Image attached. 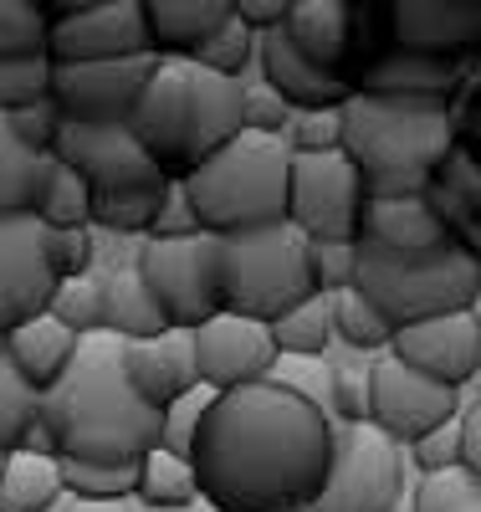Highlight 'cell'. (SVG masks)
<instances>
[{
    "instance_id": "6da1fadb",
    "label": "cell",
    "mask_w": 481,
    "mask_h": 512,
    "mask_svg": "<svg viewBox=\"0 0 481 512\" xmlns=\"http://www.w3.org/2000/svg\"><path fill=\"white\" fill-rule=\"evenodd\" d=\"M338 425L277 384L215 395L190 451L215 512H308L328 482Z\"/></svg>"
},
{
    "instance_id": "7a4b0ae2",
    "label": "cell",
    "mask_w": 481,
    "mask_h": 512,
    "mask_svg": "<svg viewBox=\"0 0 481 512\" xmlns=\"http://www.w3.org/2000/svg\"><path fill=\"white\" fill-rule=\"evenodd\" d=\"M41 420L57 441V461H113L128 466L159 446V415L139 405L123 379V344L108 333L77 349L67 379L41 395Z\"/></svg>"
},
{
    "instance_id": "3957f363",
    "label": "cell",
    "mask_w": 481,
    "mask_h": 512,
    "mask_svg": "<svg viewBox=\"0 0 481 512\" xmlns=\"http://www.w3.org/2000/svg\"><path fill=\"white\" fill-rule=\"evenodd\" d=\"M128 134L164 180H190L210 154L246 134V82L210 77L195 62H159Z\"/></svg>"
},
{
    "instance_id": "277c9868",
    "label": "cell",
    "mask_w": 481,
    "mask_h": 512,
    "mask_svg": "<svg viewBox=\"0 0 481 512\" xmlns=\"http://www.w3.org/2000/svg\"><path fill=\"white\" fill-rule=\"evenodd\" d=\"M456 149V123L441 103H400L354 93L343 103V159L359 169L369 200L430 195Z\"/></svg>"
},
{
    "instance_id": "5b68a950",
    "label": "cell",
    "mask_w": 481,
    "mask_h": 512,
    "mask_svg": "<svg viewBox=\"0 0 481 512\" xmlns=\"http://www.w3.org/2000/svg\"><path fill=\"white\" fill-rule=\"evenodd\" d=\"M287 190H292V149L282 139H261V134L231 139L185 180L200 231L215 241L282 226Z\"/></svg>"
},
{
    "instance_id": "8992f818",
    "label": "cell",
    "mask_w": 481,
    "mask_h": 512,
    "mask_svg": "<svg viewBox=\"0 0 481 512\" xmlns=\"http://www.w3.org/2000/svg\"><path fill=\"white\" fill-rule=\"evenodd\" d=\"M215 292H221V313H236V318L272 328L282 313L318 297L313 241L302 231H292L287 221L272 226V231L215 241Z\"/></svg>"
},
{
    "instance_id": "52a82bcc",
    "label": "cell",
    "mask_w": 481,
    "mask_h": 512,
    "mask_svg": "<svg viewBox=\"0 0 481 512\" xmlns=\"http://www.w3.org/2000/svg\"><path fill=\"white\" fill-rule=\"evenodd\" d=\"M354 292H364L379 308L389 328H410L425 318L466 313L471 297L481 292V262L466 256L461 246H441L425 256H389L359 241V277Z\"/></svg>"
},
{
    "instance_id": "ba28073f",
    "label": "cell",
    "mask_w": 481,
    "mask_h": 512,
    "mask_svg": "<svg viewBox=\"0 0 481 512\" xmlns=\"http://www.w3.org/2000/svg\"><path fill=\"white\" fill-rule=\"evenodd\" d=\"M405 482V446H395L379 425H338L328 482L308 512H384L405 492Z\"/></svg>"
},
{
    "instance_id": "9c48e42d",
    "label": "cell",
    "mask_w": 481,
    "mask_h": 512,
    "mask_svg": "<svg viewBox=\"0 0 481 512\" xmlns=\"http://www.w3.org/2000/svg\"><path fill=\"white\" fill-rule=\"evenodd\" d=\"M369 190L359 169L338 154L292 159V190H287V226L318 241H359L364 236Z\"/></svg>"
},
{
    "instance_id": "30bf717a",
    "label": "cell",
    "mask_w": 481,
    "mask_h": 512,
    "mask_svg": "<svg viewBox=\"0 0 481 512\" xmlns=\"http://www.w3.org/2000/svg\"><path fill=\"white\" fill-rule=\"evenodd\" d=\"M139 277L154 292V303L164 308L169 328L195 333L200 323H210L221 313V292H215V241L195 236V241H139L134 251Z\"/></svg>"
},
{
    "instance_id": "8fae6325",
    "label": "cell",
    "mask_w": 481,
    "mask_h": 512,
    "mask_svg": "<svg viewBox=\"0 0 481 512\" xmlns=\"http://www.w3.org/2000/svg\"><path fill=\"white\" fill-rule=\"evenodd\" d=\"M128 57H154L149 26H144V0H87L77 16L52 21V41H47L52 67L128 62Z\"/></svg>"
},
{
    "instance_id": "7c38bea8",
    "label": "cell",
    "mask_w": 481,
    "mask_h": 512,
    "mask_svg": "<svg viewBox=\"0 0 481 512\" xmlns=\"http://www.w3.org/2000/svg\"><path fill=\"white\" fill-rule=\"evenodd\" d=\"M466 410L461 390L430 384L425 374L405 369L400 359H389V349L374 359V395H369V425L395 441V446H415L420 436H430L435 425H446Z\"/></svg>"
},
{
    "instance_id": "4fadbf2b",
    "label": "cell",
    "mask_w": 481,
    "mask_h": 512,
    "mask_svg": "<svg viewBox=\"0 0 481 512\" xmlns=\"http://www.w3.org/2000/svg\"><path fill=\"white\" fill-rule=\"evenodd\" d=\"M67 169L87 180L93 195H123V190H159L164 175L149 164L128 123H62V139L52 149Z\"/></svg>"
},
{
    "instance_id": "5bb4252c",
    "label": "cell",
    "mask_w": 481,
    "mask_h": 512,
    "mask_svg": "<svg viewBox=\"0 0 481 512\" xmlns=\"http://www.w3.org/2000/svg\"><path fill=\"white\" fill-rule=\"evenodd\" d=\"M159 57L128 62H87V67H52L47 98L62 108L67 123H128L149 88Z\"/></svg>"
},
{
    "instance_id": "9a60e30c",
    "label": "cell",
    "mask_w": 481,
    "mask_h": 512,
    "mask_svg": "<svg viewBox=\"0 0 481 512\" xmlns=\"http://www.w3.org/2000/svg\"><path fill=\"white\" fill-rule=\"evenodd\" d=\"M395 52L481 72V0H389Z\"/></svg>"
},
{
    "instance_id": "2e32d148",
    "label": "cell",
    "mask_w": 481,
    "mask_h": 512,
    "mask_svg": "<svg viewBox=\"0 0 481 512\" xmlns=\"http://www.w3.org/2000/svg\"><path fill=\"white\" fill-rule=\"evenodd\" d=\"M195 364H200V384L215 390V395L267 384L272 364H277L272 328L251 323V318H236V313H215L210 323L195 328Z\"/></svg>"
},
{
    "instance_id": "e0dca14e",
    "label": "cell",
    "mask_w": 481,
    "mask_h": 512,
    "mask_svg": "<svg viewBox=\"0 0 481 512\" xmlns=\"http://www.w3.org/2000/svg\"><path fill=\"white\" fill-rule=\"evenodd\" d=\"M389 359L425 374L430 384L466 390V384H476V369H481V338L466 313H446V318H425V323L400 328L389 338Z\"/></svg>"
},
{
    "instance_id": "ac0fdd59",
    "label": "cell",
    "mask_w": 481,
    "mask_h": 512,
    "mask_svg": "<svg viewBox=\"0 0 481 512\" xmlns=\"http://www.w3.org/2000/svg\"><path fill=\"white\" fill-rule=\"evenodd\" d=\"M123 379L139 395L144 410L164 415L174 400H185L200 390V364H195V333L185 328H164L159 338L144 344H123Z\"/></svg>"
},
{
    "instance_id": "d6986e66",
    "label": "cell",
    "mask_w": 481,
    "mask_h": 512,
    "mask_svg": "<svg viewBox=\"0 0 481 512\" xmlns=\"http://www.w3.org/2000/svg\"><path fill=\"white\" fill-rule=\"evenodd\" d=\"M476 67H456V62H435V57H415V52H389L379 67L364 72L359 93L369 98H400V103H441L456 108L461 93L471 88Z\"/></svg>"
},
{
    "instance_id": "ffe728a7",
    "label": "cell",
    "mask_w": 481,
    "mask_h": 512,
    "mask_svg": "<svg viewBox=\"0 0 481 512\" xmlns=\"http://www.w3.org/2000/svg\"><path fill=\"white\" fill-rule=\"evenodd\" d=\"M256 77L267 82L272 93L287 98L292 113H313V108H343L348 98H354V88H348L343 77L313 67L308 57H302L292 41L282 31L272 36H261V47H256Z\"/></svg>"
},
{
    "instance_id": "44dd1931",
    "label": "cell",
    "mask_w": 481,
    "mask_h": 512,
    "mask_svg": "<svg viewBox=\"0 0 481 512\" xmlns=\"http://www.w3.org/2000/svg\"><path fill=\"white\" fill-rule=\"evenodd\" d=\"M236 16V0H144L149 52L159 62H195L200 47Z\"/></svg>"
},
{
    "instance_id": "7402d4cb",
    "label": "cell",
    "mask_w": 481,
    "mask_h": 512,
    "mask_svg": "<svg viewBox=\"0 0 481 512\" xmlns=\"http://www.w3.org/2000/svg\"><path fill=\"white\" fill-rule=\"evenodd\" d=\"M364 246L389 251V256H425V251H441L456 246L446 221L435 216L430 195H400V200H369L364 210Z\"/></svg>"
},
{
    "instance_id": "603a6c76",
    "label": "cell",
    "mask_w": 481,
    "mask_h": 512,
    "mask_svg": "<svg viewBox=\"0 0 481 512\" xmlns=\"http://www.w3.org/2000/svg\"><path fill=\"white\" fill-rule=\"evenodd\" d=\"M0 292L16 303L21 318L47 313L52 303V272L41 262V221L36 216H0Z\"/></svg>"
},
{
    "instance_id": "cb8c5ba5",
    "label": "cell",
    "mask_w": 481,
    "mask_h": 512,
    "mask_svg": "<svg viewBox=\"0 0 481 512\" xmlns=\"http://www.w3.org/2000/svg\"><path fill=\"white\" fill-rule=\"evenodd\" d=\"M282 36L313 67L348 82V47H354V0H292ZM354 88V82H348Z\"/></svg>"
},
{
    "instance_id": "d4e9b609",
    "label": "cell",
    "mask_w": 481,
    "mask_h": 512,
    "mask_svg": "<svg viewBox=\"0 0 481 512\" xmlns=\"http://www.w3.org/2000/svg\"><path fill=\"white\" fill-rule=\"evenodd\" d=\"M77 349H82V338H72V333H67L57 318H47V313L21 318V323L6 333V364L31 384L36 395L57 390V384L67 379Z\"/></svg>"
},
{
    "instance_id": "484cf974",
    "label": "cell",
    "mask_w": 481,
    "mask_h": 512,
    "mask_svg": "<svg viewBox=\"0 0 481 512\" xmlns=\"http://www.w3.org/2000/svg\"><path fill=\"white\" fill-rule=\"evenodd\" d=\"M98 282H103V333L113 338V344H144V338H159L169 328L164 308L154 303V292L139 277L134 256H128V262L118 256L108 272H98Z\"/></svg>"
},
{
    "instance_id": "4316f807",
    "label": "cell",
    "mask_w": 481,
    "mask_h": 512,
    "mask_svg": "<svg viewBox=\"0 0 481 512\" xmlns=\"http://www.w3.org/2000/svg\"><path fill=\"white\" fill-rule=\"evenodd\" d=\"M430 205L446 221L451 241L481 262V169L451 149V159L441 164V175L430 185Z\"/></svg>"
},
{
    "instance_id": "83f0119b",
    "label": "cell",
    "mask_w": 481,
    "mask_h": 512,
    "mask_svg": "<svg viewBox=\"0 0 481 512\" xmlns=\"http://www.w3.org/2000/svg\"><path fill=\"white\" fill-rule=\"evenodd\" d=\"M62 502H67V487H62V461L57 456H31V451L6 456L0 512H57Z\"/></svg>"
},
{
    "instance_id": "f1b7e54d",
    "label": "cell",
    "mask_w": 481,
    "mask_h": 512,
    "mask_svg": "<svg viewBox=\"0 0 481 512\" xmlns=\"http://www.w3.org/2000/svg\"><path fill=\"white\" fill-rule=\"evenodd\" d=\"M31 216L41 226H93V190L62 159H41L31 180Z\"/></svg>"
},
{
    "instance_id": "f546056e",
    "label": "cell",
    "mask_w": 481,
    "mask_h": 512,
    "mask_svg": "<svg viewBox=\"0 0 481 512\" xmlns=\"http://www.w3.org/2000/svg\"><path fill=\"white\" fill-rule=\"evenodd\" d=\"M134 502L149 512H174V507H200V482H195V466L185 456H169L164 446L139 456V472H134Z\"/></svg>"
},
{
    "instance_id": "4dcf8cb0",
    "label": "cell",
    "mask_w": 481,
    "mask_h": 512,
    "mask_svg": "<svg viewBox=\"0 0 481 512\" xmlns=\"http://www.w3.org/2000/svg\"><path fill=\"white\" fill-rule=\"evenodd\" d=\"M374 359L379 354H359V349H328V369H333V425H369V395H374Z\"/></svg>"
},
{
    "instance_id": "1f68e13d",
    "label": "cell",
    "mask_w": 481,
    "mask_h": 512,
    "mask_svg": "<svg viewBox=\"0 0 481 512\" xmlns=\"http://www.w3.org/2000/svg\"><path fill=\"white\" fill-rule=\"evenodd\" d=\"M169 185V180H164ZM159 190H123V195H93V231L113 236V241H128V246H139L149 241L154 231V216H159Z\"/></svg>"
},
{
    "instance_id": "d6a6232c",
    "label": "cell",
    "mask_w": 481,
    "mask_h": 512,
    "mask_svg": "<svg viewBox=\"0 0 481 512\" xmlns=\"http://www.w3.org/2000/svg\"><path fill=\"white\" fill-rule=\"evenodd\" d=\"M272 344L277 354H302V359H318L333 349V297H308L297 303L292 313H282L272 323Z\"/></svg>"
},
{
    "instance_id": "836d02e7",
    "label": "cell",
    "mask_w": 481,
    "mask_h": 512,
    "mask_svg": "<svg viewBox=\"0 0 481 512\" xmlns=\"http://www.w3.org/2000/svg\"><path fill=\"white\" fill-rule=\"evenodd\" d=\"M52 21L41 0H0V62H47Z\"/></svg>"
},
{
    "instance_id": "e575fe53",
    "label": "cell",
    "mask_w": 481,
    "mask_h": 512,
    "mask_svg": "<svg viewBox=\"0 0 481 512\" xmlns=\"http://www.w3.org/2000/svg\"><path fill=\"white\" fill-rule=\"evenodd\" d=\"M98 231L93 226H41V262H47L52 282L93 277L98 272Z\"/></svg>"
},
{
    "instance_id": "d590c367",
    "label": "cell",
    "mask_w": 481,
    "mask_h": 512,
    "mask_svg": "<svg viewBox=\"0 0 481 512\" xmlns=\"http://www.w3.org/2000/svg\"><path fill=\"white\" fill-rule=\"evenodd\" d=\"M389 338H395V328L379 318V308L369 303L364 292L348 287V292L333 297V344L359 349V354H384Z\"/></svg>"
},
{
    "instance_id": "8d00e7d4",
    "label": "cell",
    "mask_w": 481,
    "mask_h": 512,
    "mask_svg": "<svg viewBox=\"0 0 481 512\" xmlns=\"http://www.w3.org/2000/svg\"><path fill=\"white\" fill-rule=\"evenodd\" d=\"M134 472L139 461H62V487L72 502H134Z\"/></svg>"
},
{
    "instance_id": "74e56055",
    "label": "cell",
    "mask_w": 481,
    "mask_h": 512,
    "mask_svg": "<svg viewBox=\"0 0 481 512\" xmlns=\"http://www.w3.org/2000/svg\"><path fill=\"white\" fill-rule=\"evenodd\" d=\"M47 318H57L72 338H98L103 333V282L98 272L93 277H72V282H57L52 303H47Z\"/></svg>"
},
{
    "instance_id": "f35d334b",
    "label": "cell",
    "mask_w": 481,
    "mask_h": 512,
    "mask_svg": "<svg viewBox=\"0 0 481 512\" xmlns=\"http://www.w3.org/2000/svg\"><path fill=\"white\" fill-rule=\"evenodd\" d=\"M267 384H277V390H287L292 400L313 405L318 415H328V420H333V369H328V354H318V359L277 354V364H272V379H267Z\"/></svg>"
},
{
    "instance_id": "ab89813d",
    "label": "cell",
    "mask_w": 481,
    "mask_h": 512,
    "mask_svg": "<svg viewBox=\"0 0 481 512\" xmlns=\"http://www.w3.org/2000/svg\"><path fill=\"white\" fill-rule=\"evenodd\" d=\"M256 47H261V36H251V31L231 16V21L200 47L195 67H205L210 77H226V82H246V77L256 72Z\"/></svg>"
},
{
    "instance_id": "60d3db41",
    "label": "cell",
    "mask_w": 481,
    "mask_h": 512,
    "mask_svg": "<svg viewBox=\"0 0 481 512\" xmlns=\"http://www.w3.org/2000/svg\"><path fill=\"white\" fill-rule=\"evenodd\" d=\"M36 415H41V395L11 364H0V456L21 451L26 431L36 425Z\"/></svg>"
},
{
    "instance_id": "b9f144b4",
    "label": "cell",
    "mask_w": 481,
    "mask_h": 512,
    "mask_svg": "<svg viewBox=\"0 0 481 512\" xmlns=\"http://www.w3.org/2000/svg\"><path fill=\"white\" fill-rule=\"evenodd\" d=\"M36 164L6 128V113H0V216H31V180Z\"/></svg>"
},
{
    "instance_id": "7bdbcfd3",
    "label": "cell",
    "mask_w": 481,
    "mask_h": 512,
    "mask_svg": "<svg viewBox=\"0 0 481 512\" xmlns=\"http://www.w3.org/2000/svg\"><path fill=\"white\" fill-rule=\"evenodd\" d=\"M415 512H481V482L466 466L415 477Z\"/></svg>"
},
{
    "instance_id": "ee69618b",
    "label": "cell",
    "mask_w": 481,
    "mask_h": 512,
    "mask_svg": "<svg viewBox=\"0 0 481 512\" xmlns=\"http://www.w3.org/2000/svg\"><path fill=\"white\" fill-rule=\"evenodd\" d=\"M282 144L292 159H313V154H338L343 149V108H313V113H292Z\"/></svg>"
},
{
    "instance_id": "f6af8a7d",
    "label": "cell",
    "mask_w": 481,
    "mask_h": 512,
    "mask_svg": "<svg viewBox=\"0 0 481 512\" xmlns=\"http://www.w3.org/2000/svg\"><path fill=\"white\" fill-rule=\"evenodd\" d=\"M210 405H215V390H205V384H200V390H190L185 400H174V405L159 415V446H164L169 456H185V461H190Z\"/></svg>"
},
{
    "instance_id": "bcb514c9",
    "label": "cell",
    "mask_w": 481,
    "mask_h": 512,
    "mask_svg": "<svg viewBox=\"0 0 481 512\" xmlns=\"http://www.w3.org/2000/svg\"><path fill=\"white\" fill-rule=\"evenodd\" d=\"M62 108L52 98H41V103H26L16 113H6V128H11V139L31 154V159H52L57 139H62Z\"/></svg>"
},
{
    "instance_id": "7dc6e473",
    "label": "cell",
    "mask_w": 481,
    "mask_h": 512,
    "mask_svg": "<svg viewBox=\"0 0 481 512\" xmlns=\"http://www.w3.org/2000/svg\"><path fill=\"white\" fill-rule=\"evenodd\" d=\"M461 456H466V425H461V415L446 420V425H435V431L420 436L415 446H405V461H410L415 477L451 472V466H461Z\"/></svg>"
},
{
    "instance_id": "c3c4849f",
    "label": "cell",
    "mask_w": 481,
    "mask_h": 512,
    "mask_svg": "<svg viewBox=\"0 0 481 512\" xmlns=\"http://www.w3.org/2000/svg\"><path fill=\"white\" fill-rule=\"evenodd\" d=\"M359 277V241H318L313 246V282L323 297L348 292Z\"/></svg>"
},
{
    "instance_id": "681fc988",
    "label": "cell",
    "mask_w": 481,
    "mask_h": 512,
    "mask_svg": "<svg viewBox=\"0 0 481 512\" xmlns=\"http://www.w3.org/2000/svg\"><path fill=\"white\" fill-rule=\"evenodd\" d=\"M52 88V62H0V113L41 103Z\"/></svg>"
},
{
    "instance_id": "f907efd6",
    "label": "cell",
    "mask_w": 481,
    "mask_h": 512,
    "mask_svg": "<svg viewBox=\"0 0 481 512\" xmlns=\"http://www.w3.org/2000/svg\"><path fill=\"white\" fill-rule=\"evenodd\" d=\"M195 236H205V231H200V216L185 195V180H169L159 195V216H154L149 241H195Z\"/></svg>"
},
{
    "instance_id": "816d5d0a",
    "label": "cell",
    "mask_w": 481,
    "mask_h": 512,
    "mask_svg": "<svg viewBox=\"0 0 481 512\" xmlns=\"http://www.w3.org/2000/svg\"><path fill=\"white\" fill-rule=\"evenodd\" d=\"M292 123V108L282 93H272L267 82H261L256 72L246 77V134H261V139H282Z\"/></svg>"
},
{
    "instance_id": "f5cc1de1",
    "label": "cell",
    "mask_w": 481,
    "mask_h": 512,
    "mask_svg": "<svg viewBox=\"0 0 481 512\" xmlns=\"http://www.w3.org/2000/svg\"><path fill=\"white\" fill-rule=\"evenodd\" d=\"M451 123H456V154L481 169V72L471 77V88L451 108Z\"/></svg>"
},
{
    "instance_id": "db71d44e",
    "label": "cell",
    "mask_w": 481,
    "mask_h": 512,
    "mask_svg": "<svg viewBox=\"0 0 481 512\" xmlns=\"http://www.w3.org/2000/svg\"><path fill=\"white\" fill-rule=\"evenodd\" d=\"M287 11L292 0H236V21L251 31V36H272L287 26Z\"/></svg>"
},
{
    "instance_id": "11a10c76",
    "label": "cell",
    "mask_w": 481,
    "mask_h": 512,
    "mask_svg": "<svg viewBox=\"0 0 481 512\" xmlns=\"http://www.w3.org/2000/svg\"><path fill=\"white\" fill-rule=\"evenodd\" d=\"M461 425H466V456H461V466H466V472L481 482V405H476V400H466Z\"/></svg>"
},
{
    "instance_id": "9f6ffc18",
    "label": "cell",
    "mask_w": 481,
    "mask_h": 512,
    "mask_svg": "<svg viewBox=\"0 0 481 512\" xmlns=\"http://www.w3.org/2000/svg\"><path fill=\"white\" fill-rule=\"evenodd\" d=\"M62 512H139V502H62Z\"/></svg>"
},
{
    "instance_id": "6f0895ef",
    "label": "cell",
    "mask_w": 481,
    "mask_h": 512,
    "mask_svg": "<svg viewBox=\"0 0 481 512\" xmlns=\"http://www.w3.org/2000/svg\"><path fill=\"white\" fill-rule=\"evenodd\" d=\"M16 323H21V313H16V303H11V297H6V292H0V338H6V333H11Z\"/></svg>"
},
{
    "instance_id": "680465c9",
    "label": "cell",
    "mask_w": 481,
    "mask_h": 512,
    "mask_svg": "<svg viewBox=\"0 0 481 512\" xmlns=\"http://www.w3.org/2000/svg\"><path fill=\"white\" fill-rule=\"evenodd\" d=\"M384 512H415V472H410V482H405V492H400L395 502H389Z\"/></svg>"
},
{
    "instance_id": "91938a15",
    "label": "cell",
    "mask_w": 481,
    "mask_h": 512,
    "mask_svg": "<svg viewBox=\"0 0 481 512\" xmlns=\"http://www.w3.org/2000/svg\"><path fill=\"white\" fill-rule=\"evenodd\" d=\"M466 318H471V328H476V338H481V292L471 297V308H466Z\"/></svg>"
},
{
    "instance_id": "94428289",
    "label": "cell",
    "mask_w": 481,
    "mask_h": 512,
    "mask_svg": "<svg viewBox=\"0 0 481 512\" xmlns=\"http://www.w3.org/2000/svg\"><path fill=\"white\" fill-rule=\"evenodd\" d=\"M139 512H149V507H139ZM174 512H205V502L200 507H174Z\"/></svg>"
},
{
    "instance_id": "6125c7cd",
    "label": "cell",
    "mask_w": 481,
    "mask_h": 512,
    "mask_svg": "<svg viewBox=\"0 0 481 512\" xmlns=\"http://www.w3.org/2000/svg\"><path fill=\"white\" fill-rule=\"evenodd\" d=\"M476 405H481V369H476Z\"/></svg>"
},
{
    "instance_id": "be15d7a7",
    "label": "cell",
    "mask_w": 481,
    "mask_h": 512,
    "mask_svg": "<svg viewBox=\"0 0 481 512\" xmlns=\"http://www.w3.org/2000/svg\"><path fill=\"white\" fill-rule=\"evenodd\" d=\"M0 364H6V338H0Z\"/></svg>"
},
{
    "instance_id": "e7e4bbea",
    "label": "cell",
    "mask_w": 481,
    "mask_h": 512,
    "mask_svg": "<svg viewBox=\"0 0 481 512\" xmlns=\"http://www.w3.org/2000/svg\"><path fill=\"white\" fill-rule=\"evenodd\" d=\"M0 477H6V456H0Z\"/></svg>"
},
{
    "instance_id": "03108f58",
    "label": "cell",
    "mask_w": 481,
    "mask_h": 512,
    "mask_svg": "<svg viewBox=\"0 0 481 512\" xmlns=\"http://www.w3.org/2000/svg\"><path fill=\"white\" fill-rule=\"evenodd\" d=\"M205 512H215V507H205Z\"/></svg>"
},
{
    "instance_id": "003e7915",
    "label": "cell",
    "mask_w": 481,
    "mask_h": 512,
    "mask_svg": "<svg viewBox=\"0 0 481 512\" xmlns=\"http://www.w3.org/2000/svg\"><path fill=\"white\" fill-rule=\"evenodd\" d=\"M57 512H62V507H57Z\"/></svg>"
}]
</instances>
